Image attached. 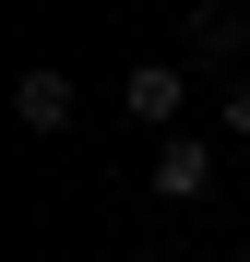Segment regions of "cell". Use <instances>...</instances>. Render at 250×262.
Returning a JSON list of instances; mask_svg holds the SVG:
<instances>
[{
  "label": "cell",
  "mask_w": 250,
  "mask_h": 262,
  "mask_svg": "<svg viewBox=\"0 0 250 262\" xmlns=\"http://www.w3.org/2000/svg\"><path fill=\"white\" fill-rule=\"evenodd\" d=\"M215 119H226V143H250V72L226 83V107H215Z\"/></svg>",
  "instance_id": "obj_5"
},
{
  "label": "cell",
  "mask_w": 250,
  "mask_h": 262,
  "mask_svg": "<svg viewBox=\"0 0 250 262\" xmlns=\"http://www.w3.org/2000/svg\"><path fill=\"white\" fill-rule=\"evenodd\" d=\"M12 119H24V131H72V72H48V60L12 72Z\"/></svg>",
  "instance_id": "obj_3"
},
{
  "label": "cell",
  "mask_w": 250,
  "mask_h": 262,
  "mask_svg": "<svg viewBox=\"0 0 250 262\" xmlns=\"http://www.w3.org/2000/svg\"><path fill=\"white\" fill-rule=\"evenodd\" d=\"M119 107H131L155 143H167V131H179V107H191V72H179V60H143V72H119Z\"/></svg>",
  "instance_id": "obj_1"
},
{
  "label": "cell",
  "mask_w": 250,
  "mask_h": 262,
  "mask_svg": "<svg viewBox=\"0 0 250 262\" xmlns=\"http://www.w3.org/2000/svg\"><path fill=\"white\" fill-rule=\"evenodd\" d=\"M143 191H167V203H202V191H215V143H202V131H167Z\"/></svg>",
  "instance_id": "obj_2"
},
{
  "label": "cell",
  "mask_w": 250,
  "mask_h": 262,
  "mask_svg": "<svg viewBox=\"0 0 250 262\" xmlns=\"http://www.w3.org/2000/svg\"><path fill=\"white\" fill-rule=\"evenodd\" d=\"M238 48H250L238 12H191V60H238Z\"/></svg>",
  "instance_id": "obj_4"
}]
</instances>
